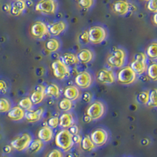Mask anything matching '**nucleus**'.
<instances>
[{
  "label": "nucleus",
  "mask_w": 157,
  "mask_h": 157,
  "mask_svg": "<svg viewBox=\"0 0 157 157\" xmlns=\"http://www.w3.org/2000/svg\"><path fill=\"white\" fill-rule=\"evenodd\" d=\"M54 142L57 148L65 152H68L74 145L72 134L68 131V129H62L57 132L54 137Z\"/></svg>",
  "instance_id": "1"
},
{
  "label": "nucleus",
  "mask_w": 157,
  "mask_h": 157,
  "mask_svg": "<svg viewBox=\"0 0 157 157\" xmlns=\"http://www.w3.org/2000/svg\"><path fill=\"white\" fill-rule=\"evenodd\" d=\"M126 58L125 50L122 48H115L107 57V63L112 68H121L125 64Z\"/></svg>",
  "instance_id": "2"
},
{
  "label": "nucleus",
  "mask_w": 157,
  "mask_h": 157,
  "mask_svg": "<svg viewBox=\"0 0 157 157\" xmlns=\"http://www.w3.org/2000/svg\"><path fill=\"white\" fill-rule=\"evenodd\" d=\"M89 40L91 43L98 45L103 43L108 36V32L102 26L95 25L90 28L88 30Z\"/></svg>",
  "instance_id": "3"
},
{
  "label": "nucleus",
  "mask_w": 157,
  "mask_h": 157,
  "mask_svg": "<svg viewBox=\"0 0 157 157\" xmlns=\"http://www.w3.org/2000/svg\"><path fill=\"white\" fill-rule=\"evenodd\" d=\"M106 112L105 105L101 101L91 102L86 111V115L92 120H98L105 115Z\"/></svg>",
  "instance_id": "4"
},
{
  "label": "nucleus",
  "mask_w": 157,
  "mask_h": 157,
  "mask_svg": "<svg viewBox=\"0 0 157 157\" xmlns=\"http://www.w3.org/2000/svg\"><path fill=\"white\" fill-rule=\"evenodd\" d=\"M58 4L57 0H39L36 4V12L46 15H54L57 10Z\"/></svg>",
  "instance_id": "5"
},
{
  "label": "nucleus",
  "mask_w": 157,
  "mask_h": 157,
  "mask_svg": "<svg viewBox=\"0 0 157 157\" xmlns=\"http://www.w3.org/2000/svg\"><path fill=\"white\" fill-rule=\"evenodd\" d=\"M116 77L120 83L123 85H130L137 80V75L130 66H125L121 68V69L118 71Z\"/></svg>",
  "instance_id": "6"
},
{
  "label": "nucleus",
  "mask_w": 157,
  "mask_h": 157,
  "mask_svg": "<svg viewBox=\"0 0 157 157\" xmlns=\"http://www.w3.org/2000/svg\"><path fill=\"white\" fill-rule=\"evenodd\" d=\"M147 57L145 53H138L134 57V61L130 63V67L137 75H141L146 72L148 64Z\"/></svg>",
  "instance_id": "7"
},
{
  "label": "nucleus",
  "mask_w": 157,
  "mask_h": 157,
  "mask_svg": "<svg viewBox=\"0 0 157 157\" xmlns=\"http://www.w3.org/2000/svg\"><path fill=\"white\" fill-rule=\"evenodd\" d=\"M32 141V136L28 133H24V134L14 137L11 141L10 145L13 149L17 150L18 152H22V151L27 149Z\"/></svg>",
  "instance_id": "8"
},
{
  "label": "nucleus",
  "mask_w": 157,
  "mask_h": 157,
  "mask_svg": "<svg viewBox=\"0 0 157 157\" xmlns=\"http://www.w3.org/2000/svg\"><path fill=\"white\" fill-rule=\"evenodd\" d=\"M51 68L54 77L59 80H63L70 75V68L64 64L60 59H57L52 63Z\"/></svg>",
  "instance_id": "9"
},
{
  "label": "nucleus",
  "mask_w": 157,
  "mask_h": 157,
  "mask_svg": "<svg viewBox=\"0 0 157 157\" xmlns=\"http://www.w3.org/2000/svg\"><path fill=\"white\" fill-rule=\"evenodd\" d=\"M30 33L32 37L37 39H42L49 33L48 25L42 21H36L30 28Z\"/></svg>",
  "instance_id": "10"
},
{
  "label": "nucleus",
  "mask_w": 157,
  "mask_h": 157,
  "mask_svg": "<svg viewBox=\"0 0 157 157\" xmlns=\"http://www.w3.org/2000/svg\"><path fill=\"white\" fill-rule=\"evenodd\" d=\"M75 86L80 89L86 90L93 83V76L89 71H82L78 72L75 77Z\"/></svg>",
  "instance_id": "11"
},
{
  "label": "nucleus",
  "mask_w": 157,
  "mask_h": 157,
  "mask_svg": "<svg viewBox=\"0 0 157 157\" xmlns=\"http://www.w3.org/2000/svg\"><path fill=\"white\" fill-rule=\"evenodd\" d=\"M90 137L95 146L101 147L107 142L109 139V134L105 129L97 128L91 132Z\"/></svg>",
  "instance_id": "12"
},
{
  "label": "nucleus",
  "mask_w": 157,
  "mask_h": 157,
  "mask_svg": "<svg viewBox=\"0 0 157 157\" xmlns=\"http://www.w3.org/2000/svg\"><path fill=\"white\" fill-rule=\"evenodd\" d=\"M97 79L102 84H113L116 82V77L113 71L108 68H102L97 74Z\"/></svg>",
  "instance_id": "13"
},
{
  "label": "nucleus",
  "mask_w": 157,
  "mask_h": 157,
  "mask_svg": "<svg viewBox=\"0 0 157 157\" xmlns=\"http://www.w3.org/2000/svg\"><path fill=\"white\" fill-rule=\"evenodd\" d=\"M113 12L120 16L127 15L131 10V4L127 0H116L113 3Z\"/></svg>",
  "instance_id": "14"
},
{
  "label": "nucleus",
  "mask_w": 157,
  "mask_h": 157,
  "mask_svg": "<svg viewBox=\"0 0 157 157\" xmlns=\"http://www.w3.org/2000/svg\"><path fill=\"white\" fill-rule=\"evenodd\" d=\"M46 88L47 86L40 84V85H38L36 89L33 90L31 96L29 97L33 105H39L43 102L44 98L47 96L46 95Z\"/></svg>",
  "instance_id": "15"
},
{
  "label": "nucleus",
  "mask_w": 157,
  "mask_h": 157,
  "mask_svg": "<svg viewBox=\"0 0 157 157\" xmlns=\"http://www.w3.org/2000/svg\"><path fill=\"white\" fill-rule=\"evenodd\" d=\"M59 118L58 127L62 129H68L71 126L75 124V117L71 113H64Z\"/></svg>",
  "instance_id": "16"
},
{
  "label": "nucleus",
  "mask_w": 157,
  "mask_h": 157,
  "mask_svg": "<svg viewBox=\"0 0 157 157\" xmlns=\"http://www.w3.org/2000/svg\"><path fill=\"white\" fill-rule=\"evenodd\" d=\"M26 2L24 0H14L10 4V13L13 16L17 17L21 15L26 10Z\"/></svg>",
  "instance_id": "17"
},
{
  "label": "nucleus",
  "mask_w": 157,
  "mask_h": 157,
  "mask_svg": "<svg viewBox=\"0 0 157 157\" xmlns=\"http://www.w3.org/2000/svg\"><path fill=\"white\" fill-rule=\"evenodd\" d=\"M67 29V24L64 21L54 22L48 26L49 33L54 36H58L63 33Z\"/></svg>",
  "instance_id": "18"
},
{
  "label": "nucleus",
  "mask_w": 157,
  "mask_h": 157,
  "mask_svg": "<svg viewBox=\"0 0 157 157\" xmlns=\"http://www.w3.org/2000/svg\"><path fill=\"white\" fill-rule=\"evenodd\" d=\"M43 113H44V109L43 108H39L36 110L28 111L25 112V119L29 123H36L41 120Z\"/></svg>",
  "instance_id": "19"
},
{
  "label": "nucleus",
  "mask_w": 157,
  "mask_h": 157,
  "mask_svg": "<svg viewBox=\"0 0 157 157\" xmlns=\"http://www.w3.org/2000/svg\"><path fill=\"white\" fill-rule=\"evenodd\" d=\"M54 133L53 129L50 128L48 126H43L39 129L38 132V138L41 140L43 142H49L54 137Z\"/></svg>",
  "instance_id": "20"
},
{
  "label": "nucleus",
  "mask_w": 157,
  "mask_h": 157,
  "mask_svg": "<svg viewBox=\"0 0 157 157\" xmlns=\"http://www.w3.org/2000/svg\"><path fill=\"white\" fill-rule=\"evenodd\" d=\"M25 111L19 106H14L11 108L7 113V116L13 121H21L25 119Z\"/></svg>",
  "instance_id": "21"
},
{
  "label": "nucleus",
  "mask_w": 157,
  "mask_h": 157,
  "mask_svg": "<svg viewBox=\"0 0 157 157\" xmlns=\"http://www.w3.org/2000/svg\"><path fill=\"white\" fill-rule=\"evenodd\" d=\"M76 56L78 57V62L82 63V64H88L93 61L94 57L93 51L86 48L79 50Z\"/></svg>",
  "instance_id": "22"
},
{
  "label": "nucleus",
  "mask_w": 157,
  "mask_h": 157,
  "mask_svg": "<svg viewBox=\"0 0 157 157\" xmlns=\"http://www.w3.org/2000/svg\"><path fill=\"white\" fill-rule=\"evenodd\" d=\"M64 96L68 100L74 101L80 97V91L75 85H71V86H67L64 89Z\"/></svg>",
  "instance_id": "23"
},
{
  "label": "nucleus",
  "mask_w": 157,
  "mask_h": 157,
  "mask_svg": "<svg viewBox=\"0 0 157 157\" xmlns=\"http://www.w3.org/2000/svg\"><path fill=\"white\" fill-rule=\"evenodd\" d=\"M60 60L68 67L75 65V64H77L78 63L77 56L75 54H73V53H70V52H67V53L63 54L61 55Z\"/></svg>",
  "instance_id": "24"
},
{
  "label": "nucleus",
  "mask_w": 157,
  "mask_h": 157,
  "mask_svg": "<svg viewBox=\"0 0 157 157\" xmlns=\"http://www.w3.org/2000/svg\"><path fill=\"white\" fill-rule=\"evenodd\" d=\"M60 47H61V42L57 38H51L45 43V48L50 53L57 51Z\"/></svg>",
  "instance_id": "25"
},
{
  "label": "nucleus",
  "mask_w": 157,
  "mask_h": 157,
  "mask_svg": "<svg viewBox=\"0 0 157 157\" xmlns=\"http://www.w3.org/2000/svg\"><path fill=\"white\" fill-rule=\"evenodd\" d=\"M46 95L50 98H58L61 96V90L57 84L52 83L46 88Z\"/></svg>",
  "instance_id": "26"
},
{
  "label": "nucleus",
  "mask_w": 157,
  "mask_h": 157,
  "mask_svg": "<svg viewBox=\"0 0 157 157\" xmlns=\"http://www.w3.org/2000/svg\"><path fill=\"white\" fill-rule=\"evenodd\" d=\"M43 145L44 144H43V141L41 140H39V138H37V139L32 141L27 149L30 153H37L38 152H39L43 148Z\"/></svg>",
  "instance_id": "27"
},
{
  "label": "nucleus",
  "mask_w": 157,
  "mask_h": 157,
  "mask_svg": "<svg viewBox=\"0 0 157 157\" xmlns=\"http://www.w3.org/2000/svg\"><path fill=\"white\" fill-rule=\"evenodd\" d=\"M81 147H82V148L84 151H86V152L93 151L96 148L93 141H91L90 136H85L82 138V141H81Z\"/></svg>",
  "instance_id": "28"
},
{
  "label": "nucleus",
  "mask_w": 157,
  "mask_h": 157,
  "mask_svg": "<svg viewBox=\"0 0 157 157\" xmlns=\"http://www.w3.org/2000/svg\"><path fill=\"white\" fill-rule=\"evenodd\" d=\"M72 107H73V102L65 98L61 99L58 103L59 109L62 111V112H64V113H68V112H70L71 110V109H72Z\"/></svg>",
  "instance_id": "29"
},
{
  "label": "nucleus",
  "mask_w": 157,
  "mask_h": 157,
  "mask_svg": "<svg viewBox=\"0 0 157 157\" xmlns=\"http://www.w3.org/2000/svg\"><path fill=\"white\" fill-rule=\"evenodd\" d=\"M145 55L147 58H149L150 60H155L157 58V43L155 42L148 45L146 49Z\"/></svg>",
  "instance_id": "30"
},
{
  "label": "nucleus",
  "mask_w": 157,
  "mask_h": 157,
  "mask_svg": "<svg viewBox=\"0 0 157 157\" xmlns=\"http://www.w3.org/2000/svg\"><path fill=\"white\" fill-rule=\"evenodd\" d=\"M148 77L153 81L157 80V64L156 62H152L148 66L146 70Z\"/></svg>",
  "instance_id": "31"
},
{
  "label": "nucleus",
  "mask_w": 157,
  "mask_h": 157,
  "mask_svg": "<svg viewBox=\"0 0 157 157\" xmlns=\"http://www.w3.org/2000/svg\"><path fill=\"white\" fill-rule=\"evenodd\" d=\"M33 103L31 101L30 98L27 97V98H25L23 99L20 101L19 103H18V106L21 108L22 109H24L25 111L28 112V111L32 110V107H33Z\"/></svg>",
  "instance_id": "32"
},
{
  "label": "nucleus",
  "mask_w": 157,
  "mask_h": 157,
  "mask_svg": "<svg viewBox=\"0 0 157 157\" xmlns=\"http://www.w3.org/2000/svg\"><path fill=\"white\" fill-rule=\"evenodd\" d=\"M12 108L11 102L8 100L7 98H0V113H8Z\"/></svg>",
  "instance_id": "33"
},
{
  "label": "nucleus",
  "mask_w": 157,
  "mask_h": 157,
  "mask_svg": "<svg viewBox=\"0 0 157 157\" xmlns=\"http://www.w3.org/2000/svg\"><path fill=\"white\" fill-rule=\"evenodd\" d=\"M150 91L145 90L140 92L137 96V101L141 105H147L149 99Z\"/></svg>",
  "instance_id": "34"
},
{
  "label": "nucleus",
  "mask_w": 157,
  "mask_h": 157,
  "mask_svg": "<svg viewBox=\"0 0 157 157\" xmlns=\"http://www.w3.org/2000/svg\"><path fill=\"white\" fill-rule=\"evenodd\" d=\"M147 105L151 108H155L157 106V91L155 89L150 92L149 99Z\"/></svg>",
  "instance_id": "35"
},
{
  "label": "nucleus",
  "mask_w": 157,
  "mask_h": 157,
  "mask_svg": "<svg viewBox=\"0 0 157 157\" xmlns=\"http://www.w3.org/2000/svg\"><path fill=\"white\" fill-rule=\"evenodd\" d=\"M78 7L84 10L90 9L94 4V0H77Z\"/></svg>",
  "instance_id": "36"
},
{
  "label": "nucleus",
  "mask_w": 157,
  "mask_h": 157,
  "mask_svg": "<svg viewBox=\"0 0 157 157\" xmlns=\"http://www.w3.org/2000/svg\"><path fill=\"white\" fill-rule=\"evenodd\" d=\"M59 118L57 116H53L50 117L47 121V126L52 129H55L58 127Z\"/></svg>",
  "instance_id": "37"
},
{
  "label": "nucleus",
  "mask_w": 157,
  "mask_h": 157,
  "mask_svg": "<svg viewBox=\"0 0 157 157\" xmlns=\"http://www.w3.org/2000/svg\"><path fill=\"white\" fill-rule=\"evenodd\" d=\"M156 1L157 0H149L148 1V3H147V10L150 12L154 13H156L157 12V6H156Z\"/></svg>",
  "instance_id": "38"
},
{
  "label": "nucleus",
  "mask_w": 157,
  "mask_h": 157,
  "mask_svg": "<svg viewBox=\"0 0 157 157\" xmlns=\"http://www.w3.org/2000/svg\"><path fill=\"white\" fill-rule=\"evenodd\" d=\"M78 41L82 44H86L90 43L89 36H88V31H84L80 36H78Z\"/></svg>",
  "instance_id": "39"
},
{
  "label": "nucleus",
  "mask_w": 157,
  "mask_h": 157,
  "mask_svg": "<svg viewBox=\"0 0 157 157\" xmlns=\"http://www.w3.org/2000/svg\"><path fill=\"white\" fill-rule=\"evenodd\" d=\"M82 101L84 102H86V103H90L93 100V94L89 92V91H86V92H84L82 94Z\"/></svg>",
  "instance_id": "40"
},
{
  "label": "nucleus",
  "mask_w": 157,
  "mask_h": 157,
  "mask_svg": "<svg viewBox=\"0 0 157 157\" xmlns=\"http://www.w3.org/2000/svg\"><path fill=\"white\" fill-rule=\"evenodd\" d=\"M47 157H63V153L61 150L53 149L49 152Z\"/></svg>",
  "instance_id": "41"
},
{
  "label": "nucleus",
  "mask_w": 157,
  "mask_h": 157,
  "mask_svg": "<svg viewBox=\"0 0 157 157\" xmlns=\"http://www.w3.org/2000/svg\"><path fill=\"white\" fill-rule=\"evenodd\" d=\"M68 130L72 135H75V134H78V133H79V128H78V126L75 125V124H73L72 126H71Z\"/></svg>",
  "instance_id": "42"
},
{
  "label": "nucleus",
  "mask_w": 157,
  "mask_h": 157,
  "mask_svg": "<svg viewBox=\"0 0 157 157\" xmlns=\"http://www.w3.org/2000/svg\"><path fill=\"white\" fill-rule=\"evenodd\" d=\"M7 84L4 80L0 79V92L1 93H6L7 91Z\"/></svg>",
  "instance_id": "43"
},
{
  "label": "nucleus",
  "mask_w": 157,
  "mask_h": 157,
  "mask_svg": "<svg viewBox=\"0 0 157 157\" xmlns=\"http://www.w3.org/2000/svg\"><path fill=\"white\" fill-rule=\"evenodd\" d=\"M82 136L79 134H75V135H72V141H73L74 144H80L81 141H82Z\"/></svg>",
  "instance_id": "44"
},
{
  "label": "nucleus",
  "mask_w": 157,
  "mask_h": 157,
  "mask_svg": "<svg viewBox=\"0 0 157 157\" xmlns=\"http://www.w3.org/2000/svg\"><path fill=\"white\" fill-rule=\"evenodd\" d=\"M13 150V148L11 147V145H6L5 147L3 148V152H5V153H10L11 152H12Z\"/></svg>",
  "instance_id": "45"
},
{
  "label": "nucleus",
  "mask_w": 157,
  "mask_h": 157,
  "mask_svg": "<svg viewBox=\"0 0 157 157\" xmlns=\"http://www.w3.org/2000/svg\"><path fill=\"white\" fill-rule=\"evenodd\" d=\"M83 120H84V121H85V123H90L91 121H93V120H91L89 116H86V115H85V116H84Z\"/></svg>",
  "instance_id": "46"
},
{
  "label": "nucleus",
  "mask_w": 157,
  "mask_h": 157,
  "mask_svg": "<svg viewBox=\"0 0 157 157\" xmlns=\"http://www.w3.org/2000/svg\"><path fill=\"white\" fill-rule=\"evenodd\" d=\"M68 157H80V156L78 155V154L75 153V152H72V153L68 154Z\"/></svg>",
  "instance_id": "47"
},
{
  "label": "nucleus",
  "mask_w": 157,
  "mask_h": 157,
  "mask_svg": "<svg viewBox=\"0 0 157 157\" xmlns=\"http://www.w3.org/2000/svg\"><path fill=\"white\" fill-rule=\"evenodd\" d=\"M156 17H157V14H156V13H155V14H154V16H153V23H154V25H157Z\"/></svg>",
  "instance_id": "48"
},
{
  "label": "nucleus",
  "mask_w": 157,
  "mask_h": 157,
  "mask_svg": "<svg viewBox=\"0 0 157 157\" xmlns=\"http://www.w3.org/2000/svg\"><path fill=\"white\" fill-rule=\"evenodd\" d=\"M148 141V139H143V140H142V145H148V143L146 142V141Z\"/></svg>",
  "instance_id": "49"
},
{
  "label": "nucleus",
  "mask_w": 157,
  "mask_h": 157,
  "mask_svg": "<svg viewBox=\"0 0 157 157\" xmlns=\"http://www.w3.org/2000/svg\"><path fill=\"white\" fill-rule=\"evenodd\" d=\"M142 1H145V2H148V1H149V0H142Z\"/></svg>",
  "instance_id": "50"
},
{
  "label": "nucleus",
  "mask_w": 157,
  "mask_h": 157,
  "mask_svg": "<svg viewBox=\"0 0 157 157\" xmlns=\"http://www.w3.org/2000/svg\"><path fill=\"white\" fill-rule=\"evenodd\" d=\"M2 157H6V156H2Z\"/></svg>",
  "instance_id": "51"
},
{
  "label": "nucleus",
  "mask_w": 157,
  "mask_h": 157,
  "mask_svg": "<svg viewBox=\"0 0 157 157\" xmlns=\"http://www.w3.org/2000/svg\"><path fill=\"white\" fill-rule=\"evenodd\" d=\"M24 1H25V0H24Z\"/></svg>",
  "instance_id": "52"
}]
</instances>
